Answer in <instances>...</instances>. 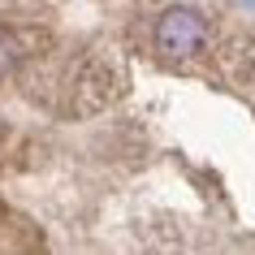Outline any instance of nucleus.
Returning <instances> with one entry per match:
<instances>
[{
  "instance_id": "nucleus-1",
  "label": "nucleus",
  "mask_w": 255,
  "mask_h": 255,
  "mask_svg": "<svg viewBox=\"0 0 255 255\" xmlns=\"http://www.w3.org/2000/svg\"><path fill=\"white\" fill-rule=\"evenodd\" d=\"M121 91H126V69H121L113 56L95 52V56L78 61V65L65 74L61 113H65V117H74V121L95 117V113H108V108L121 100Z\"/></svg>"
},
{
  "instance_id": "nucleus-4",
  "label": "nucleus",
  "mask_w": 255,
  "mask_h": 255,
  "mask_svg": "<svg viewBox=\"0 0 255 255\" xmlns=\"http://www.w3.org/2000/svg\"><path fill=\"white\" fill-rule=\"evenodd\" d=\"M216 65L225 69L234 82H251L255 78V39L251 35H229L216 43Z\"/></svg>"
},
{
  "instance_id": "nucleus-3",
  "label": "nucleus",
  "mask_w": 255,
  "mask_h": 255,
  "mask_svg": "<svg viewBox=\"0 0 255 255\" xmlns=\"http://www.w3.org/2000/svg\"><path fill=\"white\" fill-rule=\"evenodd\" d=\"M48 35L43 30H26V26H0V78H9V74H17V69L26 65L30 56L39 52V48H48Z\"/></svg>"
},
{
  "instance_id": "nucleus-2",
  "label": "nucleus",
  "mask_w": 255,
  "mask_h": 255,
  "mask_svg": "<svg viewBox=\"0 0 255 255\" xmlns=\"http://www.w3.org/2000/svg\"><path fill=\"white\" fill-rule=\"evenodd\" d=\"M208 48V22L203 13L186 9V4H173L156 17V52L164 61H195V56Z\"/></svg>"
},
{
  "instance_id": "nucleus-6",
  "label": "nucleus",
  "mask_w": 255,
  "mask_h": 255,
  "mask_svg": "<svg viewBox=\"0 0 255 255\" xmlns=\"http://www.w3.org/2000/svg\"><path fill=\"white\" fill-rule=\"evenodd\" d=\"M17 143H22V138H17V130L9 126V121H0V169H4V164H13Z\"/></svg>"
},
{
  "instance_id": "nucleus-5",
  "label": "nucleus",
  "mask_w": 255,
  "mask_h": 255,
  "mask_svg": "<svg viewBox=\"0 0 255 255\" xmlns=\"http://www.w3.org/2000/svg\"><path fill=\"white\" fill-rule=\"evenodd\" d=\"M0 238H4V247L13 255H43L39 229L30 225L26 216H17V212H0Z\"/></svg>"
}]
</instances>
